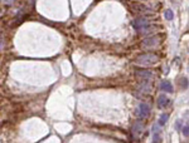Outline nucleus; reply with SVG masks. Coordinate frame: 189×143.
Masks as SVG:
<instances>
[{
	"label": "nucleus",
	"mask_w": 189,
	"mask_h": 143,
	"mask_svg": "<svg viewBox=\"0 0 189 143\" xmlns=\"http://www.w3.org/2000/svg\"><path fill=\"white\" fill-rule=\"evenodd\" d=\"M159 60L156 54L153 53H146V54H141L139 55V58L136 59L137 64H141V65H150V64H155V63Z\"/></svg>",
	"instance_id": "1"
},
{
	"label": "nucleus",
	"mask_w": 189,
	"mask_h": 143,
	"mask_svg": "<svg viewBox=\"0 0 189 143\" xmlns=\"http://www.w3.org/2000/svg\"><path fill=\"white\" fill-rule=\"evenodd\" d=\"M147 25H149V20L146 18H137L134 20V28L137 30L143 29V28H146Z\"/></svg>",
	"instance_id": "2"
},
{
	"label": "nucleus",
	"mask_w": 189,
	"mask_h": 143,
	"mask_svg": "<svg viewBox=\"0 0 189 143\" xmlns=\"http://www.w3.org/2000/svg\"><path fill=\"white\" fill-rule=\"evenodd\" d=\"M143 129H144V125H143V123H141V122H140V121H137L136 123L132 125V134L135 136V137H139V136L141 134Z\"/></svg>",
	"instance_id": "3"
},
{
	"label": "nucleus",
	"mask_w": 189,
	"mask_h": 143,
	"mask_svg": "<svg viewBox=\"0 0 189 143\" xmlns=\"http://www.w3.org/2000/svg\"><path fill=\"white\" fill-rule=\"evenodd\" d=\"M135 74L137 77H141V78H151V77H153V72L146 70V69H136Z\"/></svg>",
	"instance_id": "4"
},
{
	"label": "nucleus",
	"mask_w": 189,
	"mask_h": 143,
	"mask_svg": "<svg viewBox=\"0 0 189 143\" xmlns=\"http://www.w3.org/2000/svg\"><path fill=\"white\" fill-rule=\"evenodd\" d=\"M160 88L164 90V92L166 93H171L173 92V85H171V83L169 81H166V79H164V81H161L160 83Z\"/></svg>",
	"instance_id": "5"
},
{
	"label": "nucleus",
	"mask_w": 189,
	"mask_h": 143,
	"mask_svg": "<svg viewBox=\"0 0 189 143\" xmlns=\"http://www.w3.org/2000/svg\"><path fill=\"white\" fill-rule=\"evenodd\" d=\"M139 112H140V114H141V117H147V116L150 114V107L147 106L146 103L140 104V107H139Z\"/></svg>",
	"instance_id": "6"
},
{
	"label": "nucleus",
	"mask_w": 189,
	"mask_h": 143,
	"mask_svg": "<svg viewBox=\"0 0 189 143\" xmlns=\"http://www.w3.org/2000/svg\"><path fill=\"white\" fill-rule=\"evenodd\" d=\"M141 44H143V47H154V45L158 44V39H156V37H151V38L145 39Z\"/></svg>",
	"instance_id": "7"
},
{
	"label": "nucleus",
	"mask_w": 189,
	"mask_h": 143,
	"mask_svg": "<svg viewBox=\"0 0 189 143\" xmlns=\"http://www.w3.org/2000/svg\"><path fill=\"white\" fill-rule=\"evenodd\" d=\"M168 104H169L168 97L166 96H159V98H158V106L160 108H165V107H168Z\"/></svg>",
	"instance_id": "8"
},
{
	"label": "nucleus",
	"mask_w": 189,
	"mask_h": 143,
	"mask_svg": "<svg viewBox=\"0 0 189 143\" xmlns=\"http://www.w3.org/2000/svg\"><path fill=\"white\" fill-rule=\"evenodd\" d=\"M154 131V137H153V143H160V131H159V127L155 124L153 128Z\"/></svg>",
	"instance_id": "9"
},
{
	"label": "nucleus",
	"mask_w": 189,
	"mask_h": 143,
	"mask_svg": "<svg viewBox=\"0 0 189 143\" xmlns=\"http://www.w3.org/2000/svg\"><path fill=\"white\" fill-rule=\"evenodd\" d=\"M168 118H169V116H168V114H161V117L159 118V122H158V124L159 125H164L166 123V121H168Z\"/></svg>",
	"instance_id": "10"
},
{
	"label": "nucleus",
	"mask_w": 189,
	"mask_h": 143,
	"mask_svg": "<svg viewBox=\"0 0 189 143\" xmlns=\"http://www.w3.org/2000/svg\"><path fill=\"white\" fill-rule=\"evenodd\" d=\"M164 16H165V19L171 20V19L174 18V13H173V10H170V9L165 10V13H164Z\"/></svg>",
	"instance_id": "11"
},
{
	"label": "nucleus",
	"mask_w": 189,
	"mask_h": 143,
	"mask_svg": "<svg viewBox=\"0 0 189 143\" xmlns=\"http://www.w3.org/2000/svg\"><path fill=\"white\" fill-rule=\"evenodd\" d=\"M179 82H180V85H181V88H183V89L188 87V79L187 78H181Z\"/></svg>",
	"instance_id": "12"
},
{
	"label": "nucleus",
	"mask_w": 189,
	"mask_h": 143,
	"mask_svg": "<svg viewBox=\"0 0 189 143\" xmlns=\"http://www.w3.org/2000/svg\"><path fill=\"white\" fill-rule=\"evenodd\" d=\"M183 134L185 136V137H189V124H187L183 128Z\"/></svg>",
	"instance_id": "13"
},
{
	"label": "nucleus",
	"mask_w": 189,
	"mask_h": 143,
	"mask_svg": "<svg viewBox=\"0 0 189 143\" xmlns=\"http://www.w3.org/2000/svg\"><path fill=\"white\" fill-rule=\"evenodd\" d=\"M180 127H181V121L178 119L177 122H175V129H177V131H180Z\"/></svg>",
	"instance_id": "14"
}]
</instances>
